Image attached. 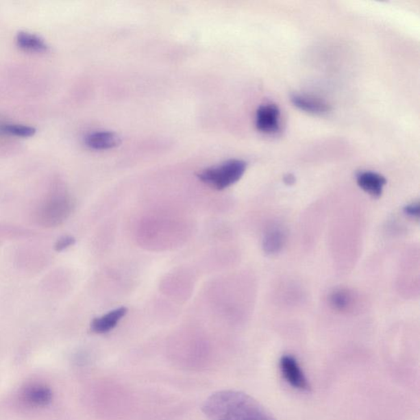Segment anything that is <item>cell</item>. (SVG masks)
Returning <instances> with one entry per match:
<instances>
[{
    "mask_svg": "<svg viewBox=\"0 0 420 420\" xmlns=\"http://www.w3.org/2000/svg\"><path fill=\"white\" fill-rule=\"evenodd\" d=\"M202 410L211 420H277L255 398L239 391L212 394L203 403Z\"/></svg>",
    "mask_w": 420,
    "mask_h": 420,
    "instance_id": "1",
    "label": "cell"
},
{
    "mask_svg": "<svg viewBox=\"0 0 420 420\" xmlns=\"http://www.w3.org/2000/svg\"><path fill=\"white\" fill-rule=\"evenodd\" d=\"M243 160H231L203 170L198 174L199 180L217 190H223L238 182L247 169Z\"/></svg>",
    "mask_w": 420,
    "mask_h": 420,
    "instance_id": "2",
    "label": "cell"
},
{
    "mask_svg": "<svg viewBox=\"0 0 420 420\" xmlns=\"http://www.w3.org/2000/svg\"><path fill=\"white\" fill-rule=\"evenodd\" d=\"M72 208L73 203L68 197L55 195L40 207L37 212V219L44 226H57L68 218Z\"/></svg>",
    "mask_w": 420,
    "mask_h": 420,
    "instance_id": "3",
    "label": "cell"
},
{
    "mask_svg": "<svg viewBox=\"0 0 420 420\" xmlns=\"http://www.w3.org/2000/svg\"><path fill=\"white\" fill-rule=\"evenodd\" d=\"M280 368L282 377L293 388L300 391L310 389L309 382L294 356L290 355L282 356Z\"/></svg>",
    "mask_w": 420,
    "mask_h": 420,
    "instance_id": "4",
    "label": "cell"
},
{
    "mask_svg": "<svg viewBox=\"0 0 420 420\" xmlns=\"http://www.w3.org/2000/svg\"><path fill=\"white\" fill-rule=\"evenodd\" d=\"M256 125L258 130L273 134L280 128V110L273 103L261 106L256 111Z\"/></svg>",
    "mask_w": 420,
    "mask_h": 420,
    "instance_id": "5",
    "label": "cell"
},
{
    "mask_svg": "<svg viewBox=\"0 0 420 420\" xmlns=\"http://www.w3.org/2000/svg\"><path fill=\"white\" fill-rule=\"evenodd\" d=\"M291 99L299 110L309 114L323 115L330 113L331 110V107L327 102L312 95L295 94Z\"/></svg>",
    "mask_w": 420,
    "mask_h": 420,
    "instance_id": "6",
    "label": "cell"
},
{
    "mask_svg": "<svg viewBox=\"0 0 420 420\" xmlns=\"http://www.w3.org/2000/svg\"><path fill=\"white\" fill-rule=\"evenodd\" d=\"M127 312L126 308L120 307L101 316V317L95 319L93 322L91 323V330L99 334L109 332L117 326V324L127 314Z\"/></svg>",
    "mask_w": 420,
    "mask_h": 420,
    "instance_id": "7",
    "label": "cell"
},
{
    "mask_svg": "<svg viewBox=\"0 0 420 420\" xmlns=\"http://www.w3.org/2000/svg\"><path fill=\"white\" fill-rule=\"evenodd\" d=\"M356 180L360 188L374 197H380L386 185L385 177L373 172H361Z\"/></svg>",
    "mask_w": 420,
    "mask_h": 420,
    "instance_id": "8",
    "label": "cell"
},
{
    "mask_svg": "<svg viewBox=\"0 0 420 420\" xmlns=\"http://www.w3.org/2000/svg\"><path fill=\"white\" fill-rule=\"evenodd\" d=\"M121 140L117 134L112 132H95L87 135L85 138V143L90 149H110L118 147Z\"/></svg>",
    "mask_w": 420,
    "mask_h": 420,
    "instance_id": "9",
    "label": "cell"
},
{
    "mask_svg": "<svg viewBox=\"0 0 420 420\" xmlns=\"http://www.w3.org/2000/svg\"><path fill=\"white\" fill-rule=\"evenodd\" d=\"M16 43L25 51L43 53L49 51V45L40 36L28 32H19L16 36Z\"/></svg>",
    "mask_w": 420,
    "mask_h": 420,
    "instance_id": "10",
    "label": "cell"
},
{
    "mask_svg": "<svg viewBox=\"0 0 420 420\" xmlns=\"http://www.w3.org/2000/svg\"><path fill=\"white\" fill-rule=\"evenodd\" d=\"M286 236L280 228L274 227L267 232L263 241L264 251L268 254H275L284 247Z\"/></svg>",
    "mask_w": 420,
    "mask_h": 420,
    "instance_id": "11",
    "label": "cell"
},
{
    "mask_svg": "<svg viewBox=\"0 0 420 420\" xmlns=\"http://www.w3.org/2000/svg\"><path fill=\"white\" fill-rule=\"evenodd\" d=\"M26 400L33 406H47L52 400V393L45 386H34L27 390Z\"/></svg>",
    "mask_w": 420,
    "mask_h": 420,
    "instance_id": "12",
    "label": "cell"
},
{
    "mask_svg": "<svg viewBox=\"0 0 420 420\" xmlns=\"http://www.w3.org/2000/svg\"><path fill=\"white\" fill-rule=\"evenodd\" d=\"M0 132L19 137H30L35 135L36 129L25 125L4 123L0 124Z\"/></svg>",
    "mask_w": 420,
    "mask_h": 420,
    "instance_id": "13",
    "label": "cell"
},
{
    "mask_svg": "<svg viewBox=\"0 0 420 420\" xmlns=\"http://www.w3.org/2000/svg\"><path fill=\"white\" fill-rule=\"evenodd\" d=\"M332 306L335 308L336 310L343 311L348 309L349 306H351L352 298L351 295L343 291H339L332 295L331 299Z\"/></svg>",
    "mask_w": 420,
    "mask_h": 420,
    "instance_id": "14",
    "label": "cell"
},
{
    "mask_svg": "<svg viewBox=\"0 0 420 420\" xmlns=\"http://www.w3.org/2000/svg\"><path fill=\"white\" fill-rule=\"evenodd\" d=\"M405 213L410 217L419 218V206L418 203H411V205L405 208Z\"/></svg>",
    "mask_w": 420,
    "mask_h": 420,
    "instance_id": "15",
    "label": "cell"
},
{
    "mask_svg": "<svg viewBox=\"0 0 420 420\" xmlns=\"http://www.w3.org/2000/svg\"><path fill=\"white\" fill-rule=\"evenodd\" d=\"M74 243V240L73 238H66L64 239H62L59 244L57 245L58 249H62L66 247H69V245H73Z\"/></svg>",
    "mask_w": 420,
    "mask_h": 420,
    "instance_id": "16",
    "label": "cell"
}]
</instances>
